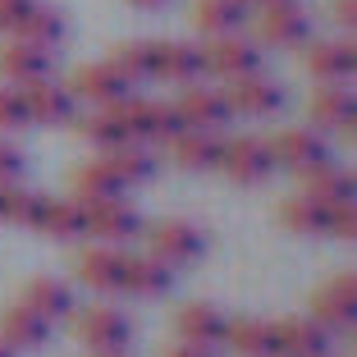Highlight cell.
I'll use <instances>...</instances> for the list:
<instances>
[{
	"label": "cell",
	"instance_id": "6da1fadb",
	"mask_svg": "<svg viewBox=\"0 0 357 357\" xmlns=\"http://www.w3.org/2000/svg\"><path fill=\"white\" fill-rule=\"evenodd\" d=\"M220 169H225V178H234V183H266V178L275 174V160H271V147H266V137H261V133L225 137Z\"/></svg>",
	"mask_w": 357,
	"mask_h": 357
},
{
	"label": "cell",
	"instance_id": "7a4b0ae2",
	"mask_svg": "<svg viewBox=\"0 0 357 357\" xmlns=\"http://www.w3.org/2000/svg\"><path fill=\"white\" fill-rule=\"evenodd\" d=\"M202 69L225 78V83H234L243 74H261V51L248 37H238V32H225V37H211L202 46Z\"/></svg>",
	"mask_w": 357,
	"mask_h": 357
},
{
	"label": "cell",
	"instance_id": "3957f363",
	"mask_svg": "<svg viewBox=\"0 0 357 357\" xmlns=\"http://www.w3.org/2000/svg\"><path fill=\"white\" fill-rule=\"evenodd\" d=\"M69 92H74V101H87L92 110H101V105L110 101H124L128 92H133V83H128L124 74L115 69V60H92V64H78L74 78H69Z\"/></svg>",
	"mask_w": 357,
	"mask_h": 357
},
{
	"label": "cell",
	"instance_id": "277c9868",
	"mask_svg": "<svg viewBox=\"0 0 357 357\" xmlns=\"http://www.w3.org/2000/svg\"><path fill=\"white\" fill-rule=\"evenodd\" d=\"M252 28L266 46L289 51V46H307V37H312V14H307L298 0H280V5H261Z\"/></svg>",
	"mask_w": 357,
	"mask_h": 357
},
{
	"label": "cell",
	"instance_id": "5b68a950",
	"mask_svg": "<svg viewBox=\"0 0 357 357\" xmlns=\"http://www.w3.org/2000/svg\"><path fill=\"white\" fill-rule=\"evenodd\" d=\"M147 252L174 271V266L197 261V257L206 252V238H202V229L188 225V220H160V225L147 229Z\"/></svg>",
	"mask_w": 357,
	"mask_h": 357
},
{
	"label": "cell",
	"instance_id": "8992f818",
	"mask_svg": "<svg viewBox=\"0 0 357 357\" xmlns=\"http://www.w3.org/2000/svg\"><path fill=\"white\" fill-rule=\"evenodd\" d=\"M74 335L92 353H124L128 344V316L115 307H74Z\"/></svg>",
	"mask_w": 357,
	"mask_h": 357
},
{
	"label": "cell",
	"instance_id": "52a82bcc",
	"mask_svg": "<svg viewBox=\"0 0 357 357\" xmlns=\"http://www.w3.org/2000/svg\"><path fill=\"white\" fill-rule=\"evenodd\" d=\"M266 147H271V160H275V165L294 169V174H303V169L330 160V142L316 133V128H284V133L266 137Z\"/></svg>",
	"mask_w": 357,
	"mask_h": 357
},
{
	"label": "cell",
	"instance_id": "ba28073f",
	"mask_svg": "<svg viewBox=\"0 0 357 357\" xmlns=\"http://www.w3.org/2000/svg\"><path fill=\"white\" fill-rule=\"evenodd\" d=\"M174 115H178V128H202V133H225V124H229V101H225L220 92H211V87H183L178 92Z\"/></svg>",
	"mask_w": 357,
	"mask_h": 357
},
{
	"label": "cell",
	"instance_id": "9c48e42d",
	"mask_svg": "<svg viewBox=\"0 0 357 357\" xmlns=\"http://www.w3.org/2000/svg\"><path fill=\"white\" fill-rule=\"evenodd\" d=\"M307 115H312L316 133H348L353 137V124H357V101L348 87L339 83H321L307 101Z\"/></svg>",
	"mask_w": 357,
	"mask_h": 357
},
{
	"label": "cell",
	"instance_id": "30bf717a",
	"mask_svg": "<svg viewBox=\"0 0 357 357\" xmlns=\"http://www.w3.org/2000/svg\"><path fill=\"white\" fill-rule=\"evenodd\" d=\"M23 110H28V124H69L74 119V92L64 83H51V78H37V83H23Z\"/></svg>",
	"mask_w": 357,
	"mask_h": 357
},
{
	"label": "cell",
	"instance_id": "8fae6325",
	"mask_svg": "<svg viewBox=\"0 0 357 357\" xmlns=\"http://www.w3.org/2000/svg\"><path fill=\"white\" fill-rule=\"evenodd\" d=\"M275 357H330V330L312 316L275 321Z\"/></svg>",
	"mask_w": 357,
	"mask_h": 357
},
{
	"label": "cell",
	"instance_id": "7c38bea8",
	"mask_svg": "<svg viewBox=\"0 0 357 357\" xmlns=\"http://www.w3.org/2000/svg\"><path fill=\"white\" fill-rule=\"evenodd\" d=\"M225 101H229V110L234 115H252V119H261V115H275L284 105V92H280V83H271L266 74H243V78H234V83H225Z\"/></svg>",
	"mask_w": 357,
	"mask_h": 357
},
{
	"label": "cell",
	"instance_id": "4fadbf2b",
	"mask_svg": "<svg viewBox=\"0 0 357 357\" xmlns=\"http://www.w3.org/2000/svg\"><path fill=\"white\" fill-rule=\"evenodd\" d=\"M78 206H83V202H78ZM83 215H87V234L101 238V243H128L133 234H142V215H137L124 197L92 202V206H83Z\"/></svg>",
	"mask_w": 357,
	"mask_h": 357
},
{
	"label": "cell",
	"instance_id": "5bb4252c",
	"mask_svg": "<svg viewBox=\"0 0 357 357\" xmlns=\"http://www.w3.org/2000/svg\"><path fill=\"white\" fill-rule=\"evenodd\" d=\"M353 316H357V280L353 275H335L312 298V321L326 330H353Z\"/></svg>",
	"mask_w": 357,
	"mask_h": 357
},
{
	"label": "cell",
	"instance_id": "9a60e30c",
	"mask_svg": "<svg viewBox=\"0 0 357 357\" xmlns=\"http://www.w3.org/2000/svg\"><path fill=\"white\" fill-rule=\"evenodd\" d=\"M78 280L92 289V294H119L124 289V252L115 243H101V248H83L74 261Z\"/></svg>",
	"mask_w": 357,
	"mask_h": 357
},
{
	"label": "cell",
	"instance_id": "2e32d148",
	"mask_svg": "<svg viewBox=\"0 0 357 357\" xmlns=\"http://www.w3.org/2000/svg\"><path fill=\"white\" fill-rule=\"evenodd\" d=\"M225 330H229V316H225L220 307H211V303H188V307H178V316H174L178 344L215 348V344H225Z\"/></svg>",
	"mask_w": 357,
	"mask_h": 357
},
{
	"label": "cell",
	"instance_id": "e0dca14e",
	"mask_svg": "<svg viewBox=\"0 0 357 357\" xmlns=\"http://www.w3.org/2000/svg\"><path fill=\"white\" fill-rule=\"evenodd\" d=\"M23 307H32V312L42 316V321H69L74 316V289L64 280H55V275H32L28 284H23Z\"/></svg>",
	"mask_w": 357,
	"mask_h": 357
},
{
	"label": "cell",
	"instance_id": "ac0fdd59",
	"mask_svg": "<svg viewBox=\"0 0 357 357\" xmlns=\"http://www.w3.org/2000/svg\"><path fill=\"white\" fill-rule=\"evenodd\" d=\"M46 339H51V321H42L32 307L10 303L5 312H0V344H5V348L28 353V348H42Z\"/></svg>",
	"mask_w": 357,
	"mask_h": 357
},
{
	"label": "cell",
	"instance_id": "d6986e66",
	"mask_svg": "<svg viewBox=\"0 0 357 357\" xmlns=\"http://www.w3.org/2000/svg\"><path fill=\"white\" fill-rule=\"evenodd\" d=\"M220 151H225V133H202V128H183L169 137V156L183 169H220Z\"/></svg>",
	"mask_w": 357,
	"mask_h": 357
},
{
	"label": "cell",
	"instance_id": "ffe728a7",
	"mask_svg": "<svg viewBox=\"0 0 357 357\" xmlns=\"http://www.w3.org/2000/svg\"><path fill=\"white\" fill-rule=\"evenodd\" d=\"M307 74L321 78V83H344L348 74L357 69V51H353V37L348 42H312L303 55Z\"/></svg>",
	"mask_w": 357,
	"mask_h": 357
},
{
	"label": "cell",
	"instance_id": "44dd1931",
	"mask_svg": "<svg viewBox=\"0 0 357 357\" xmlns=\"http://www.w3.org/2000/svg\"><path fill=\"white\" fill-rule=\"evenodd\" d=\"M46 69H51V55H46L42 46L19 42V37H14L10 46H0V78H5V83H14V87L37 83V78H46Z\"/></svg>",
	"mask_w": 357,
	"mask_h": 357
},
{
	"label": "cell",
	"instance_id": "7402d4cb",
	"mask_svg": "<svg viewBox=\"0 0 357 357\" xmlns=\"http://www.w3.org/2000/svg\"><path fill=\"white\" fill-rule=\"evenodd\" d=\"M303 197L321 202V206H339V202H353V174L339 165H330V160H321V165L303 169Z\"/></svg>",
	"mask_w": 357,
	"mask_h": 357
},
{
	"label": "cell",
	"instance_id": "603a6c76",
	"mask_svg": "<svg viewBox=\"0 0 357 357\" xmlns=\"http://www.w3.org/2000/svg\"><path fill=\"white\" fill-rule=\"evenodd\" d=\"M156 78L188 87L202 78V46L192 42H156Z\"/></svg>",
	"mask_w": 357,
	"mask_h": 357
},
{
	"label": "cell",
	"instance_id": "cb8c5ba5",
	"mask_svg": "<svg viewBox=\"0 0 357 357\" xmlns=\"http://www.w3.org/2000/svg\"><path fill=\"white\" fill-rule=\"evenodd\" d=\"M69 183H74V202H83V206L124 197V183L110 174V165H105V160H87V165H78L74 174H69Z\"/></svg>",
	"mask_w": 357,
	"mask_h": 357
},
{
	"label": "cell",
	"instance_id": "d4e9b609",
	"mask_svg": "<svg viewBox=\"0 0 357 357\" xmlns=\"http://www.w3.org/2000/svg\"><path fill=\"white\" fill-rule=\"evenodd\" d=\"M37 229L51 234V238H64L74 243L87 234V215L78 202H55V197H42V211H37Z\"/></svg>",
	"mask_w": 357,
	"mask_h": 357
},
{
	"label": "cell",
	"instance_id": "484cf974",
	"mask_svg": "<svg viewBox=\"0 0 357 357\" xmlns=\"http://www.w3.org/2000/svg\"><path fill=\"white\" fill-rule=\"evenodd\" d=\"M243 19H248V0H197L192 5V23L202 28V37L238 32Z\"/></svg>",
	"mask_w": 357,
	"mask_h": 357
},
{
	"label": "cell",
	"instance_id": "4316f807",
	"mask_svg": "<svg viewBox=\"0 0 357 357\" xmlns=\"http://www.w3.org/2000/svg\"><path fill=\"white\" fill-rule=\"evenodd\" d=\"M225 344L238 357H275V326L271 321H257V316H243V321H229Z\"/></svg>",
	"mask_w": 357,
	"mask_h": 357
},
{
	"label": "cell",
	"instance_id": "83f0119b",
	"mask_svg": "<svg viewBox=\"0 0 357 357\" xmlns=\"http://www.w3.org/2000/svg\"><path fill=\"white\" fill-rule=\"evenodd\" d=\"M101 160L110 165V174L119 183H142V178L156 174V156L147 151V142H119V147L101 151Z\"/></svg>",
	"mask_w": 357,
	"mask_h": 357
},
{
	"label": "cell",
	"instance_id": "f1b7e54d",
	"mask_svg": "<svg viewBox=\"0 0 357 357\" xmlns=\"http://www.w3.org/2000/svg\"><path fill=\"white\" fill-rule=\"evenodd\" d=\"M124 289L137 298H160L169 294V266L156 257H124Z\"/></svg>",
	"mask_w": 357,
	"mask_h": 357
},
{
	"label": "cell",
	"instance_id": "f546056e",
	"mask_svg": "<svg viewBox=\"0 0 357 357\" xmlns=\"http://www.w3.org/2000/svg\"><path fill=\"white\" fill-rule=\"evenodd\" d=\"M14 37H19V42L42 46V51H51L55 42H64V14H60V10H51V5H32V10L19 19Z\"/></svg>",
	"mask_w": 357,
	"mask_h": 357
},
{
	"label": "cell",
	"instance_id": "4dcf8cb0",
	"mask_svg": "<svg viewBox=\"0 0 357 357\" xmlns=\"http://www.w3.org/2000/svg\"><path fill=\"white\" fill-rule=\"evenodd\" d=\"M326 220H330V206H321V202L312 197H289L280 202V225L289 234H303V238H312V234H326Z\"/></svg>",
	"mask_w": 357,
	"mask_h": 357
},
{
	"label": "cell",
	"instance_id": "1f68e13d",
	"mask_svg": "<svg viewBox=\"0 0 357 357\" xmlns=\"http://www.w3.org/2000/svg\"><path fill=\"white\" fill-rule=\"evenodd\" d=\"M110 60H115V69L133 87L147 83V78H156V42H119Z\"/></svg>",
	"mask_w": 357,
	"mask_h": 357
},
{
	"label": "cell",
	"instance_id": "d6a6232c",
	"mask_svg": "<svg viewBox=\"0 0 357 357\" xmlns=\"http://www.w3.org/2000/svg\"><path fill=\"white\" fill-rule=\"evenodd\" d=\"M74 124V133L83 137V142H92V147H101V151H110V147H119V142H128L124 137V128L115 124V115L110 110H92V115H78V119H69Z\"/></svg>",
	"mask_w": 357,
	"mask_h": 357
},
{
	"label": "cell",
	"instance_id": "836d02e7",
	"mask_svg": "<svg viewBox=\"0 0 357 357\" xmlns=\"http://www.w3.org/2000/svg\"><path fill=\"white\" fill-rule=\"evenodd\" d=\"M37 211H42V197L37 192H23L14 183H5V197H0V220L23 225V229H37Z\"/></svg>",
	"mask_w": 357,
	"mask_h": 357
},
{
	"label": "cell",
	"instance_id": "e575fe53",
	"mask_svg": "<svg viewBox=\"0 0 357 357\" xmlns=\"http://www.w3.org/2000/svg\"><path fill=\"white\" fill-rule=\"evenodd\" d=\"M23 124H28V110H23L19 87H0V133H14Z\"/></svg>",
	"mask_w": 357,
	"mask_h": 357
},
{
	"label": "cell",
	"instance_id": "d590c367",
	"mask_svg": "<svg viewBox=\"0 0 357 357\" xmlns=\"http://www.w3.org/2000/svg\"><path fill=\"white\" fill-rule=\"evenodd\" d=\"M326 234H330V238H339V243H353V238H357V211H353V202H339V206H330Z\"/></svg>",
	"mask_w": 357,
	"mask_h": 357
},
{
	"label": "cell",
	"instance_id": "8d00e7d4",
	"mask_svg": "<svg viewBox=\"0 0 357 357\" xmlns=\"http://www.w3.org/2000/svg\"><path fill=\"white\" fill-rule=\"evenodd\" d=\"M19 174H23V156H19V147H10V142L0 137V183H14Z\"/></svg>",
	"mask_w": 357,
	"mask_h": 357
},
{
	"label": "cell",
	"instance_id": "74e56055",
	"mask_svg": "<svg viewBox=\"0 0 357 357\" xmlns=\"http://www.w3.org/2000/svg\"><path fill=\"white\" fill-rule=\"evenodd\" d=\"M32 5H37V0H0V28L14 32V28H19V19L32 10Z\"/></svg>",
	"mask_w": 357,
	"mask_h": 357
},
{
	"label": "cell",
	"instance_id": "f35d334b",
	"mask_svg": "<svg viewBox=\"0 0 357 357\" xmlns=\"http://www.w3.org/2000/svg\"><path fill=\"white\" fill-rule=\"evenodd\" d=\"M330 10H335V23H339V28H348V32L357 28V0H335Z\"/></svg>",
	"mask_w": 357,
	"mask_h": 357
},
{
	"label": "cell",
	"instance_id": "ab89813d",
	"mask_svg": "<svg viewBox=\"0 0 357 357\" xmlns=\"http://www.w3.org/2000/svg\"><path fill=\"white\" fill-rule=\"evenodd\" d=\"M160 357H215V353L197 344H169V348H160Z\"/></svg>",
	"mask_w": 357,
	"mask_h": 357
},
{
	"label": "cell",
	"instance_id": "60d3db41",
	"mask_svg": "<svg viewBox=\"0 0 357 357\" xmlns=\"http://www.w3.org/2000/svg\"><path fill=\"white\" fill-rule=\"evenodd\" d=\"M128 5H133V10H160L165 0H128Z\"/></svg>",
	"mask_w": 357,
	"mask_h": 357
},
{
	"label": "cell",
	"instance_id": "b9f144b4",
	"mask_svg": "<svg viewBox=\"0 0 357 357\" xmlns=\"http://www.w3.org/2000/svg\"><path fill=\"white\" fill-rule=\"evenodd\" d=\"M0 357H14V348H5V344H0Z\"/></svg>",
	"mask_w": 357,
	"mask_h": 357
},
{
	"label": "cell",
	"instance_id": "7bdbcfd3",
	"mask_svg": "<svg viewBox=\"0 0 357 357\" xmlns=\"http://www.w3.org/2000/svg\"><path fill=\"white\" fill-rule=\"evenodd\" d=\"M96 357H124V353H96Z\"/></svg>",
	"mask_w": 357,
	"mask_h": 357
},
{
	"label": "cell",
	"instance_id": "ee69618b",
	"mask_svg": "<svg viewBox=\"0 0 357 357\" xmlns=\"http://www.w3.org/2000/svg\"><path fill=\"white\" fill-rule=\"evenodd\" d=\"M257 5H280V0H257Z\"/></svg>",
	"mask_w": 357,
	"mask_h": 357
},
{
	"label": "cell",
	"instance_id": "f6af8a7d",
	"mask_svg": "<svg viewBox=\"0 0 357 357\" xmlns=\"http://www.w3.org/2000/svg\"><path fill=\"white\" fill-rule=\"evenodd\" d=\"M0 197H5V183H0Z\"/></svg>",
	"mask_w": 357,
	"mask_h": 357
}]
</instances>
